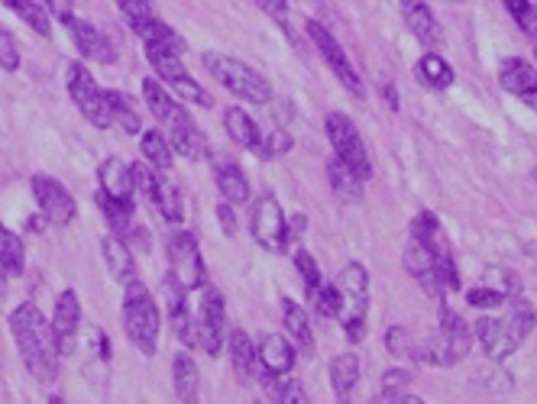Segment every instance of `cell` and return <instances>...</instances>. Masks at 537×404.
Returning a JSON list of instances; mask_svg holds the SVG:
<instances>
[{
  "mask_svg": "<svg viewBox=\"0 0 537 404\" xmlns=\"http://www.w3.org/2000/svg\"><path fill=\"white\" fill-rule=\"evenodd\" d=\"M285 227H288V236H302L304 233V214H295Z\"/></svg>",
  "mask_w": 537,
  "mask_h": 404,
  "instance_id": "db71d44e",
  "label": "cell"
},
{
  "mask_svg": "<svg viewBox=\"0 0 537 404\" xmlns=\"http://www.w3.org/2000/svg\"><path fill=\"white\" fill-rule=\"evenodd\" d=\"M408 385H411V375H408L405 369H389L385 375H382V395L379 398L392 401V398L408 395Z\"/></svg>",
  "mask_w": 537,
  "mask_h": 404,
  "instance_id": "ee69618b",
  "label": "cell"
},
{
  "mask_svg": "<svg viewBox=\"0 0 537 404\" xmlns=\"http://www.w3.org/2000/svg\"><path fill=\"white\" fill-rule=\"evenodd\" d=\"M146 201L156 207V214L162 217L165 224H182V194H178V188L165 175H159V181L153 185Z\"/></svg>",
  "mask_w": 537,
  "mask_h": 404,
  "instance_id": "4316f807",
  "label": "cell"
},
{
  "mask_svg": "<svg viewBox=\"0 0 537 404\" xmlns=\"http://www.w3.org/2000/svg\"><path fill=\"white\" fill-rule=\"evenodd\" d=\"M467 301L469 308H502L508 298H505V292H499V288H469L467 292Z\"/></svg>",
  "mask_w": 537,
  "mask_h": 404,
  "instance_id": "7dc6e473",
  "label": "cell"
},
{
  "mask_svg": "<svg viewBox=\"0 0 537 404\" xmlns=\"http://www.w3.org/2000/svg\"><path fill=\"white\" fill-rule=\"evenodd\" d=\"M276 401L278 404H311L308 401V392H304V385L298 379H285V385H282Z\"/></svg>",
  "mask_w": 537,
  "mask_h": 404,
  "instance_id": "f907efd6",
  "label": "cell"
},
{
  "mask_svg": "<svg viewBox=\"0 0 537 404\" xmlns=\"http://www.w3.org/2000/svg\"><path fill=\"white\" fill-rule=\"evenodd\" d=\"M256 359H260L262 372H272V375L285 379L288 372L295 369V343L285 340L282 334H262L260 343H256Z\"/></svg>",
  "mask_w": 537,
  "mask_h": 404,
  "instance_id": "e0dca14e",
  "label": "cell"
},
{
  "mask_svg": "<svg viewBox=\"0 0 537 404\" xmlns=\"http://www.w3.org/2000/svg\"><path fill=\"white\" fill-rule=\"evenodd\" d=\"M385 350H389V356H395V359H401V356H411V336H408L405 327H389L385 330Z\"/></svg>",
  "mask_w": 537,
  "mask_h": 404,
  "instance_id": "c3c4849f",
  "label": "cell"
},
{
  "mask_svg": "<svg viewBox=\"0 0 537 404\" xmlns=\"http://www.w3.org/2000/svg\"><path fill=\"white\" fill-rule=\"evenodd\" d=\"M194 320H198V350H204L208 356H217L224 350V330H227L224 294L217 292V288H204Z\"/></svg>",
  "mask_w": 537,
  "mask_h": 404,
  "instance_id": "8fae6325",
  "label": "cell"
},
{
  "mask_svg": "<svg viewBox=\"0 0 537 404\" xmlns=\"http://www.w3.org/2000/svg\"><path fill=\"white\" fill-rule=\"evenodd\" d=\"M434 276L441 282L443 292H457L459 288V272H457V262L453 256H437L434 259Z\"/></svg>",
  "mask_w": 537,
  "mask_h": 404,
  "instance_id": "f6af8a7d",
  "label": "cell"
},
{
  "mask_svg": "<svg viewBox=\"0 0 537 404\" xmlns=\"http://www.w3.org/2000/svg\"><path fill=\"white\" fill-rule=\"evenodd\" d=\"M401 10H405V23L408 29L421 39L425 45H441V23H437V17L431 13V7L427 4H401Z\"/></svg>",
  "mask_w": 537,
  "mask_h": 404,
  "instance_id": "83f0119b",
  "label": "cell"
},
{
  "mask_svg": "<svg viewBox=\"0 0 537 404\" xmlns=\"http://www.w3.org/2000/svg\"><path fill=\"white\" fill-rule=\"evenodd\" d=\"M165 250H169V272L185 284V292L208 288V268H204V259H201L198 240L188 230H175Z\"/></svg>",
  "mask_w": 537,
  "mask_h": 404,
  "instance_id": "52a82bcc",
  "label": "cell"
},
{
  "mask_svg": "<svg viewBox=\"0 0 537 404\" xmlns=\"http://www.w3.org/2000/svg\"><path fill=\"white\" fill-rule=\"evenodd\" d=\"M130 26L136 29V36L143 39L146 49H169V52H175V55L185 49L182 36L175 33L162 17H156V13H146L143 20H133Z\"/></svg>",
  "mask_w": 537,
  "mask_h": 404,
  "instance_id": "d6986e66",
  "label": "cell"
},
{
  "mask_svg": "<svg viewBox=\"0 0 537 404\" xmlns=\"http://www.w3.org/2000/svg\"><path fill=\"white\" fill-rule=\"evenodd\" d=\"M146 59L149 65H153V71L159 75V81H162L169 91H175V95H182L185 101L198 103V107H211L214 103V97L204 91V87L194 81V78L188 75V69L182 65V59L175 55V52L169 49H146Z\"/></svg>",
  "mask_w": 537,
  "mask_h": 404,
  "instance_id": "ba28073f",
  "label": "cell"
},
{
  "mask_svg": "<svg viewBox=\"0 0 537 404\" xmlns=\"http://www.w3.org/2000/svg\"><path fill=\"white\" fill-rule=\"evenodd\" d=\"M327 181H330V188L337 191L340 201H359V194H363V178H359L350 165L340 162L337 155L327 159Z\"/></svg>",
  "mask_w": 537,
  "mask_h": 404,
  "instance_id": "4dcf8cb0",
  "label": "cell"
},
{
  "mask_svg": "<svg viewBox=\"0 0 537 404\" xmlns=\"http://www.w3.org/2000/svg\"><path fill=\"white\" fill-rule=\"evenodd\" d=\"M337 294H340V314L343 330L350 343H359L366 336V310H369V276L359 262H347L337 276Z\"/></svg>",
  "mask_w": 537,
  "mask_h": 404,
  "instance_id": "3957f363",
  "label": "cell"
},
{
  "mask_svg": "<svg viewBox=\"0 0 537 404\" xmlns=\"http://www.w3.org/2000/svg\"><path fill=\"white\" fill-rule=\"evenodd\" d=\"M252 404H262V401H252Z\"/></svg>",
  "mask_w": 537,
  "mask_h": 404,
  "instance_id": "6125c7cd",
  "label": "cell"
},
{
  "mask_svg": "<svg viewBox=\"0 0 537 404\" xmlns=\"http://www.w3.org/2000/svg\"><path fill=\"white\" fill-rule=\"evenodd\" d=\"M143 101H146L149 113H153L159 123H165V127H169V120H172L175 113H178V107H182V103H175V97L169 95V87H165L159 78H143Z\"/></svg>",
  "mask_w": 537,
  "mask_h": 404,
  "instance_id": "f546056e",
  "label": "cell"
},
{
  "mask_svg": "<svg viewBox=\"0 0 537 404\" xmlns=\"http://www.w3.org/2000/svg\"><path fill=\"white\" fill-rule=\"evenodd\" d=\"M224 129H227V136L234 139V143H240L243 149H252V153L260 149L262 133L260 127H256V120H252L243 107H230V111L224 113Z\"/></svg>",
  "mask_w": 537,
  "mask_h": 404,
  "instance_id": "f1b7e54d",
  "label": "cell"
},
{
  "mask_svg": "<svg viewBox=\"0 0 537 404\" xmlns=\"http://www.w3.org/2000/svg\"><path fill=\"white\" fill-rule=\"evenodd\" d=\"M217 220H220V230H224L227 236H236V214H234V204H227V201H220V204H217Z\"/></svg>",
  "mask_w": 537,
  "mask_h": 404,
  "instance_id": "f5cc1de1",
  "label": "cell"
},
{
  "mask_svg": "<svg viewBox=\"0 0 537 404\" xmlns=\"http://www.w3.org/2000/svg\"><path fill=\"white\" fill-rule=\"evenodd\" d=\"M356 379H359V356H356L353 350L334 356V362H330V385H334V395L347 398L350 392H353Z\"/></svg>",
  "mask_w": 537,
  "mask_h": 404,
  "instance_id": "d6a6232c",
  "label": "cell"
},
{
  "mask_svg": "<svg viewBox=\"0 0 537 404\" xmlns=\"http://www.w3.org/2000/svg\"><path fill=\"white\" fill-rule=\"evenodd\" d=\"M53 334H55V343H59V353L69 356L75 350V336H78V324H81V301L75 288H65V292L55 298V308H53Z\"/></svg>",
  "mask_w": 537,
  "mask_h": 404,
  "instance_id": "9a60e30c",
  "label": "cell"
},
{
  "mask_svg": "<svg viewBox=\"0 0 537 404\" xmlns=\"http://www.w3.org/2000/svg\"><path fill=\"white\" fill-rule=\"evenodd\" d=\"M288 220L282 217V207L272 194H262L252 207V220H250V230L256 236L262 250L268 252H282L288 246Z\"/></svg>",
  "mask_w": 537,
  "mask_h": 404,
  "instance_id": "7c38bea8",
  "label": "cell"
},
{
  "mask_svg": "<svg viewBox=\"0 0 537 404\" xmlns=\"http://www.w3.org/2000/svg\"><path fill=\"white\" fill-rule=\"evenodd\" d=\"M411 240H417L421 246H427V250L434 252V259L450 256V240H447L441 220H437L431 210H421V214L411 220Z\"/></svg>",
  "mask_w": 537,
  "mask_h": 404,
  "instance_id": "603a6c76",
  "label": "cell"
},
{
  "mask_svg": "<svg viewBox=\"0 0 537 404\" xmlns=\"http://www.w3.org/2000/svg\"><path fill=\"white\" fill-rule=\"evenodd\" d=\"M499 81L511 97H518L521 103H528L531 111H537V69L528 65L525 59H505L499 69Z\"/></svg>",
  "mask_w": 537,
  "mask_h": 404,
  "instance_id": "2e32d148",
  "label": "cell"
},
{
  "mask_svg": "<svg viewBox=\"0 0 537 404\" xmlns=\"http://www.w3.org/2000/svg\"><path fill=\"white\" fill-rule=\"evenodd\" d=\"M227 353H230V366H234V375L240 382L252 379V369H256V346H252L250 334L246 330H230L227 334Z\"/></svg>",
  "mask_w": 537,
  "mask_h": 404,
  "instance_id": "cb8c5ba5",
  "label": "cell"
},
{
  "mask_svg": "<svg viewBox=\"0 0 537 404\" xmlns=\"http://www.w3.org/2000/svg\"><path fill=\"white\" fill-rule=\"evenodd\" d=\"M295 266H298V272H302V282H304V292L308 294H314L318 288L324 284V278H321V268H318V262H314V256L304 246H295Z\"/></svg>",
  "mask_w": 537,
  "mask_h": 404,
  "instance_id": "60d3db41",
  "label": "cell"
},
{
  "mask_svg": "<svg viewBox=\"0 0 537 404\" xmlns=\"http://www.w3.org/2000/svg\"><path fill=\"white\" fill-rule=\"evenodd\" d=\"M107 101H111L113 123L123 129V133H139L143 129V117H139V107L133 103V97H127L123 91H107Z\"/></svg>",
  "mask_w": 537,
  "mask_h": 404,
  "instance_id": "d590c367",
  "label": "cell"
},
{
  "mask_svg": "<svg viewBox=\"0 0 537 404\" xmlns=\"http://www.w3.org/2000/svg\"><path fill=\"white\" fill-rule=\"evenodd\" d=\"M308 36L314 39V45H318V52H321V59L327 62V69L340 78V85L347 87V91H350L353 97H363V95H366L363 81H359L356 69L350 65V59H347V52H343V45H340L337 39L330 36L327 26H321L318 20H308Z\"/></svg>",
  "mask_w": 537,
  "mask_h": 404,
  "instance_id": "30bf717a",
  "label": "cell"
},
{
  "mask_svg": "<svg viewBox=\"0 0 537 404\" xmlns=\"http://www.w3.org/2000/svg\"><path fill=\"white\" fill-rule=\"evenodd\" d=\"M204 65H208L211 75H214L230 95L243 97V101L268 103V97H272V87H268L266 78L252 69V65L234 59V55H224V52H204Z\"/></svg>",
  "mask_w": 537,
  "mask_h": 404,
  "instance_id": "277c9868",
  "label": "cell"
},
{
  "mask_svg": "<svg viewBox=\"0 0 537 404\" xmlns=\"http://www.w3.org/2000/svg\"><path fill=\"white\" fill-rule=\"evenodd\" d=\"M311 298V308L318 317H337L340 314V294L334 284H321L314 294H308Z\"/></svg>",
  "mask_w": 537,
  "mask_h": 404,
  "instance_id": "7bdbcfd3",
  "label": "cell"
},
{
  "mask_svg": "<svg viewBox=\"0 0 537 404\" xmlns=\"http://www.w3.org/2000/svg\"><path fill=\"white\" fill-rule=\"evenodd\" d=\"M337 404H350V401H347V398H340V401H337Z\"/></svg>",
  "mask_w": 537,
  "mask_h": 404,
  "instance_id": "91938a15",
  "label": "cell"
},
{
  "mask_svg": "<svg viewBox=\"0 0 537 404\" xmlns=\"http://www.w3.org/2000/svg\"><path fill=\"white\" fill-rule=\"evenodd\" d=\"M401 262H405V268L411 272V278H417V282H425L427 276H434V252L427 250V246H421L417 240H411L405 246Z\"/></svg>",
  "mask_w": 537,
  "mask_h": 404,
  "instance_id": "f35d334b",
  "label": "cell"
},
{
  "mask_svg": "<svg viewBox=\"0 0 537 404\" xmlns=\"http://www.w3.org/2000/svg\"><path fill=\"white\" fill-rule=\"evenodd\" d=\"M0 262L7 268V276H23V266H27L23 240H20L13 230H7L4 224H0Z\"/></svg>",
  "mask_w": 537,
  "mask_h": 404,
  "instance_id": "8d00e7d4",
  "label": "cell"
},
{
  "mask_svg": "<svg viewBox=\"0 0 537 404\" xmlns=\"http://www.w3.org/2000/svg\"><path fill=\"white\" fill-rule=\"evenodd\" d=\"M33 194H36V204H39V214L49 220V224H71L75 214H78V204L75 198L69 194V188L62 185V181L49 178V175H33Z\"/></svg>",
  "mask_w": 537,
  "mask_h": 404,
  "instance_id": "4fadbf2b",
  "label": "cell"
},
{
  "mask_svg": "<svg viewBox=\"0 0 537 404\" xmlns=\"http://www.w3.org/2000/svg\"><path fill=\"white\" fill-rule=\"evenodd\" d=\"M534 59H537V45H534Z\"/></svg>",
  "mask_w": 537,
  "mask_h": 404,
  "instance_id": "94428289",
  "label": "cell"
},
{
  "mask_svg": "<svg viewBox=\"0 0 537 404\" xmlns=\"http://www.w3.org/2000/svg\"><path fill=\"white\" fill-rule=\"evenodd\" d=\"M123 330L130 336V343L136 346L143 356H156L159 330H162V314H159L156 298L149 294V288L139 278L130 284H123Z\"/></svg>",
  "mask_w": 537,
  "mask_h": 404,
  "instance_id": "7a4b0ae2",
  "label": "cell"
},
{
  "mask_svg": "<svg viewBox=\"0 0 537 404\" xmlns=\"http://www.w3.org/2000/svg\"><path fill=\"white\" fill-rule=\"evenodd\" d=\"M389 404H425V401H421L417 395H399V398H392Z\"/></svg>",
  "mask_w": 537,
  "mask_h": 404,
  "instance_id": "6f0895ef",
  "label": "cell"
},
{
  "mask_svg": "<svg viewBox=\"0 0 537 404\" xmlns=\"http://www.w3.org/2000/svg\"><path fill=\"white\" fill-rule=\"evenodd\" d=\"M101 250H104V259H107V268H111V276L117 278L120 284H130L136 278V259H133L130 246L117 236L107 233L104 240H101Z\"/></svg>",
  "mask_w": 537,
  "mask_h": 404,
  "instance_id": "d4e9b609",
  "label": "cell"
},
{
  "mask_svg": "<svg viewBox=\"0 0 537 404\" xmlns=\"http://www.w3.org/2000/svg\"><path fill=\"white\" fill-rule=\"evenodd\" d=\"M172 385H175V395H178V401L182 404H198L201 375H198V362L191 359V353H175Z\"/></svg>",
  "mask_w": 537,
  "mask_h": 404,
  "instance_id": "7402d4cb",
  "label": "cell"
},
{
  "mask_svg": "<svg viewBox=\"0 0 537 404\" xmlns=\"http://www.w3.org/2000/svg\"><path fill=\"white\" fill-rule=\"evenodd\" d=\"M49 404H65V401H62V395H53L49 398Z\"/></svg>",
  "mask_w": 537,
  "mask_h": 404,
  "instance_id": "680465c9",
  "label": "cell"
},
{
  "mask_svg": "<svg viewBox=\"0 0 537 404\" xmlns=\"http://www.w3.org/2000/svg\"><path fill=\"white\" fill-rule=\"evenodd\" d=\"M97 181H101V191H104L107 198L113 201H136V188H133V175H130V165H123L117 155L104 159L101 169H97Z\"/></svg>",
  "mask_w": 537,
  "mask_h": 404,
  "instance_id": "ffe728a7",
  "label": "cell"
},
{
  "mask_svg": "<svg viewBox=\"0 0 537 404\" xmlns=\"http://www.w3.org/2000/svg\"><path fill=\"white\" fill-rule=\"evenodd\" d=\"M169 146H172V153H178L182 159H188V162H201V159L211 153L208 136L201 133L198 123L191 120L185 107H178V113L169 120Z\"/></svg>",
  "mask_w": 537,
  "mask_h": 404,
  "instance_id": "5bb4252c",
  "label": "cell"
},
{
  "mask_svg": "<svg viewBox=\"0 0 537 404\" xmlns=\"http://www.w3.org/2000/svg\"><path fill=\"white\" fill-rule=\"evenodd\" d=\"M534 324H537L534 304H531L528 298H511L508 317L499 320L495 340H492V346H489L485 353L492 356V359H508V356L515 353V350H518L525 340H528V334L534 330Z\"/></svg>",
  "mask_w": 537,
  "mask_h": 404,
  "instance_id": "9c48e42d",
  "label": "cell"
},
{
  "mask_svg": "<svg viewBox=\"0 0 537 404\" xmlns=\"http://www.w3.org/2000/svg\"><path fill=\"white\" fill-rule=\"evenodd\" d=\"M282 320H285V330H288V336L295 340V346H302V350H311L314 334H311V324H308V314H304V310L298 308L292 298H285V301H282Z\"/></svg>",
  "mask_w": 537,
  "mask_h": 404,
  "instance_id": "e575fe53",
  "label": "cell"
},
{
  "mask_svg": "<svg viewBox=\"0 0 537 404\" xmlns=\"http://www.w3.org/2000/svg\"><path fill=\"white\" fill-rule=\"evenodd\" d=\"M0 69L4 71L20 69V45L13 43V36L7 29H0Z\"/></svg>",
  "mask_w": 537,
  "mask_h": 404,
  "instance_id": "681fc988",
  "label": "cell"
},
{
  "mask_svg": "<svg viewBox=\"0 0 537 404\" xmlns=\"http://www.w3.org/2000/svg\"><path fill=\"white\" fill-rule=\"evenodd\" d=\"M214 181L227 204H246V201H250V181H246L240 165H234V162L214 165Z\"/></svg>",
  "mask_w": 537,
  "mask_h": 404,
  "instance_id": "484cf974",
  "label": "cell"
},
{
  "mask_svg": "<svg viewBox=\"0 0 537 404\" xmlns=\"http://www.w3.org/2000/svg\"><path fill=\"white\" fill-rule=\"evenodd\" d=\"M65 87H69V97L75 101V107L81 111V117H87L91 127H97V129L113 127V113H111V101H107V91L97 87L95 75L87 71V65L71 62L69 71H65Z\"/></svg>",
  "mask_w": 537,
  "mask_h": 404,
  "instance_id": "5b68a950",
  "label": "cell"
},
{
  "mask_svg": "<svg viewBox=\"0 0 537 404\" xmlns=\"http://www.w3.org/2000/svg\"><path fill=\"white\" fill-rule=\"evenodd\" d=\"M10 334L17 340L20 359L29 369L36 382L53 385L59 375V343H55L53 324L43 317V310L36 301H23L10 310Z\"/></svg>",
  "mask_w": 537,
  "mask_h": 404,
  "instance_id": "6da1fadb",
  "label": "cell"
},
{
  "mask_svg": "<svg viewBox=\"0 0 537 404\" xmlns=\"http://www.w3.org/2000/svg\"><path fill=\"white\" fill-rule=\"evenodd\" d=\"M7 268H4V262H0V301H4V298H7Z\"/></svg>",
  "mask_w": 537,
  "mask_h": 404,
  "instance_id": "9f6ffc18",
  "label": "cell"
},
{
  "mask_svg": "<svg viewBox=\"0 0 537 404\" xmlns=\"http://www.w3.org/2000/svg\"><path fill=\"white\" fill-rule=\"evenodd\" d=\"M69 33H71V39H75V49H78L87 62H101V65H111V62L117 59V52H113L111 39H107V36L97 29V26L87 23V20L75 17L69 23Z\"/></svg>",
  "mask_w": 537,
  "mask_h": 404,
  "instance_id": "ac0fdd59",
  "label": "cell"
},
{
  "mask_svg": "<svg viewBox=\"0 0 537 404\" xmlns=\"http://www.w3.org/2000/svg\"><path fill=\"white\" fill-rule=\"evenodd\" d=\"M417 81L427 87H434V91H443V87H450L453 85V69L447 65V59L443 55H437V52H425L421 55V62H417V69H415Z\"/></svg>",
  "mask_w": 537,
  "mask_h": 404,
  "instance_id": "1f68e13d",
  "label": "cell"
},
{
  "mask_svg": "<svg viewBox=\"0 0 537 404\" xmlns=\"http://www.w3.org/2000/svg\"><path fill=\"white\" fill-rule=\"evenodd\" d=\"M437 334L447 340V346H450L453 353V362L467 359L469 350H473V330H469V324L463 317H459L457 310L447 308V304H441V330Z\"/></svg>",
  "mask_w": 537,
  "mask_h": 404,
  "instance_id": "44dd1931",
  "label": "cell"
},
{
  "mask_svg": "<svg viewBox=\"0 0 537 404\" xmlns=\"http://www.w3.org/2000/svg\"><path fill=\"white\" fill-rule=\"evenodd\" d=\"M169 324H172V334L178 336V343L188 346V350H198V320H194L191 308L169 314Z\"/></svg>",
  "mask_w": 537,
  "mask_h": 404,
  "instance_id": "ab89813d",
  "label": "cell"
},
{
  "mask_svg": "<svg viewBox=\"0 0 537 404\" xmlns=\"http://www.w3.org/2000/svg\"><path fill=\"white\" fill-rule=\"evenodd\" d=\"M143 159H146L153 169H156L159 175H165L169 169H172V159H175V153H172V146H169V139H165V133H159V129H146L143 133Z\"/></svg>",
  "mask_w": 537,
  "mask_h": 404,
  "instance_id": "836d02e7",
  "label": "cell"
},
{
  "mask_svg": "<svg viewBox=\"0 0 537 404\" xmlns=\"http://www.w3.org/2000/svg\"><path fill=\"white\" fill-rule=\"evenodd\" d=\"M7 10H13L23 23L33 26L43 39H49L53 29H49V7L45 4H36V0H7Z\"/></svg>",
  "mask_w": 537,
  "mask_h": 404,
  "instance_id": "74e56055",
  "label": "cell"
},
{
  "mask_svg": "<svg viewBox=\"0 0 537 404\" xmlns=\"http://www.w3.org/2000/svg\"><path fill=\"white\" fill-rule=\"evenodd\" d=\"M469 330H473V340H479V343H483V350H489V346H492V340H495V330H499V320H495V317H479Z\"/></svg>",
  "mask_w": 537,
  "mask_h": 404,
  "instance_id": "816d5d0a",
  "label": "cell"
},
{
  "mask_svg": "<svg viewBox=\"0 0 537 404\" xmlns=\"http://www.w3.org/2000/svg\"><path fill=\"white\" fill-rule=\"evenodd\" d=\"M505 10H508L511 17H515V23L528 33V39H534L537 45V4H525V0H508L505 4Z\"/></svg>",
  "mask_w": 537,
  "mask_h": 404,
  "instance_id": "b9f144b4",
  "label": "cell"
},
{
  "mask_svg": "<svg viewBox=\"0 0 537 404\" xmlns=\"http://www.w3.org/2000/svg\"><path fill=\"white\" fill-rule=\"evenodd\" d=\"M382 97L389 101L392 111H399V97H395V87H392V85H382Z\"/></svg>",
  "mask_w": 537,
  "mask_h": 404,
  "instance_id": "11a10c76",
  "label": "cell"
},
{
  "mask_svg": "<svg viewBox=\"0 0 537 404\" xmlns=\"http://www.w3.org/2000/svg\"><path fill=\"white\" fill-rule=\"evenodd\" d=\"M292 149V136H288L285 129H272V133H266L260 143V149H256V155H262V159H272V155H282Z\"/></svg>",
  "mask_w": 537,
  "mask_h": 404,
  "instance_id": "bcb514c9",
  "label": "cell"
},
{
  "mask_svg": "<svg viewBox=\"0 0 537 404\" xmlns=\"http://www.w3.org/2000/svg\"><path fill=\"white\" fill-rule=\"evenodd\" d=\"M327 139L334 146V155L340 162L350 165L359 178H373V162H369V153H366V143L359 136V129L350 117L343 113H327Z\"/></svg>",
  "mask_w": 537,
  "mask_h": 404,
  "instance_id": "8992f818",
  "label": "cell"
}]
</instances>
